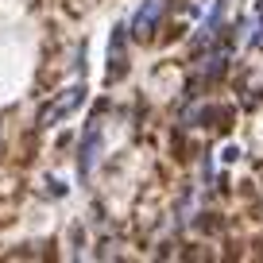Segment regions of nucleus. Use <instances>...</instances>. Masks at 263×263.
<instances>
[{
	"label": "nucleus",
	"instance_id": "1",
	"mask_svg": "<svg viewBox=\"0 0 263 263\" xmlns=\"http://www.w3.org/2000/svg\"><path fill=\"white\" fill-rule=\"evenodd\" d=\"M163 12H166V0H143L140 16L132 20V31L140 35V39L155 35V27H159V20H163Z\"/></svg>",
	"mask_w": 263,
	"mask_h": 263
},
{
	"label": "nucleus",
	"instance_id": "2",
	"mask_svg": "<svg viewBox=\"0 0 263 263\" xmlns=\"http://www.w3.org/2000/svg\"><path fill=\"white\" fill-rule=\"evenodd\" d=\"M82 101H85V89H82V85H74V89H66L62 97L54 101V108H47V112H43V124H47V128H50V124H58L62 116H70V112H74V108L82 105Z\"/></svg>",
	"mask_w": 263,
	"mask_h": 263
}]
</instances>
